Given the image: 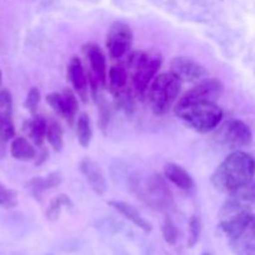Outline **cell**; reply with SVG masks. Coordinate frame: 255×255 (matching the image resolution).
Masks as SVG:
<instances>
[{"label":"cell","mask_w":255,"mask_h":255,"mask_svg":"<svg viewBox=\"0 0 255 255\" xmlns=\"http://www.w3.org/2000/svg\"><path fill=\"white\" fill-rule=\"evenodd\" d=\"M128 69L125 67V65L117 64L110 69L109 71V85L110 89L114 94H117L121 90L126 89L127 82H128Z\"/></svg>","instance_id":"obj_18"},{"label":"cell","mask_w":255,"mask_h":255,"mask_svg":"<svg viewBox=\"0 0 255 255\" xmlns=\"http://www.w3.org/2000/svg\"><path fill=\"white\" fill-rule=\"evenodd\" d=\"M16 196L12 191L0 183V206L4 208H12L16 206Z\"/></svg>","instance_id":"obj_28"},{"label":"cell","mask_w":255,"mask_h":255,"mask_svg":"<svg viewBox=\"0 0 255 255\" xmlns=\"http://www.w3.org/2000/svg\"><path fill=\"white\" fill-rule=\"evenodd\" d=\"M76 132H77V138H79L80 144L82 147H89L90 142L92 138V127H91V121H90L89 116L86 114L80 115L79 119H77L76 124Z\"/></svg>","instance_id":"obj_21"},{"label":"cell","mask_w":255,"mask_h":255,"mask_svg":"<svg viewBox=\"0 0 255 255\" xmlns=\"http://www.w3.org/2000/svg\"><path fill=\"white\" fill-rule=\"evenodd\" d=\"M229 198L233 199L242 208L252 212V209L255 208V179L229 194Z\"/></svg>","instance_id":"obj_16"},{"label":"cell","mask_w":255,"mask_h":255,"mask_svg":"<svg viewBox=\"0 0 255 255\" xmlns=\"http://www.w3.org/2000/svg\"><path fill=\"white\" fill-rule=\"evenodd\" d=\"M67 76H69V80L71 81L72 86L76 90V92L81 97L82 101L86 102L87 94H89V87H87V81H89L87 77L89 76H86V74H85L81 60L77 56L72 57L71 61L69 62V66H67Z\"/></svg>","instance_id":"obj_13"},{"label":"cell","mask_w":255,"mask_h":255,"mask_svg":"<svg viewBox=\"0 0 255 255\" xmlns=\"http://www.w3.org/2000/svg\"><path fill=\"white\" fill-rule=\"evenodd\" d=\"M61 182V177H60L59 173H52L50 176H47L46 178H35L31 181L32 189L35 192H42L47 188H54L57 184Z\"/></svg>","instance_id":"obj_23"},{"label":"cell","mask_w":255,"mask_h":255,"mask_svg":"<svg viewBox=\"0 0 255 255\" xmlns=\"http://www.w3.org/2000/svg\"><path fill=\"white\" fill-rule=\"evenodd\" d=\"M40 102V91L36 87H31L27 92L26 100H25V107L30 111H34Z\"/></svg>","instance_id":"obj_30"},{"label":"cell","mask_w":255,"mask_h":255,"mask_svg":"<svg viewBox=\"0 0 255 255\" xmlns=\"http://www.w3.org/2000/svg\"><path fill=\"white\" fill-rule=\"evenodd\" d=\"M162 233H163L164 241L168 244L173 246L176 244L177 239H178V228L176 227V224L173 223L171 218L166 217L163 222V226H162Z\"/></svg>","instance_id":"obj_26"},{"label":"cell","mask_w":255,"mask_h":255,"mask_svg":"<svg viewBox=\"0 0 255 255\" xmlns=\"http://www.w3.org/2000/svg\"><path fill=\"white\" fill-rule=\"evenodd\" d=\"M80 171L84 174L85 179L91 186L95 193L99 194V196H104L106 193L107 182L99 164L95 163L91 159L86 158L80 163Z\"/></svg>","instance_id":"obj_11"},{"label":"cell","mask_w":255,"mask_h":255,"mask_svg":"<svg viewBox=\"0 0 255 255\" xmlns=\"http://www.w3.org/2000/svg\"><path fill=\"white\" fill-rule=\"evenodd\" d=\"M181 91V80L174 74L157 75L147 89V100L156 115H164L171 110Z\"/></svg>","instance_id":"obj_3"},{"label":"cell","mask_w":255,"mask_h":255,"mask_svg":"<svg viewBox=\"0 0 255 255\" xmlns=\"http://www.w3.org/2000/svg\"><path fill=\"white\" fill-rule=\"evenodd\" d=\"M199 236H201V221L197 216H193L189 219V234H188V244L189 248H193L199 241Z\"/></svg>","instance_id":"obj_27"},{"label":"cell","mask_w":255,"mask_h":255,"mask_svg":"<svg viewBox=\"0 0 255 255\" xmlns=\"http://www.w3.org/2000/svg\"><path fill=\"white\" fill-rule=\"evenodd\" d=\"M217 129V128H216ZM218 143L233 151H239L243 147L248 146L253 138L251 127L239 120H229L224 122L214 134Z\"/></svg>","instance_id":"obj_6"},{"label":"cell","mask_w":255,"mask_h":255,"mask_svg":"<svg viewBox=\"0 0 255 255\" xmlns=\"http://www.w3.org/2000/svg\"><path fill=\"white\" fill-rule=\"evenodd\" d=\"M84 52L90 61L91 74L101 86H105L107 81V69H106V59L99 46L94 44H89L84 47Z\"/></svg>","instance_id":"obj_12"},{"label":"cell","mask_w":255,"mask_h":255,"mask_svg":"<svg viewBox=\"0 0 255 255\" xmlns=\"http://www.w3.org/2000/svg\"><path fill=\"white\" fill-rule=\"evenodd\" d=\"M224 86L221 80L218 79H204L199 81L189 91H187L181 99L178 104H191V102H202L209 101L216 102L223 94Z\"/></svg>","instance_id":"obj_9"},{"label":"cell","mask_w":255,"mask_h":255,"mask_svg":"<svg viewBox=\"0 0 255 255\" xmlns=\"http://www.w3.org/2000/svg\"><path fill=\"white\" fill-rule=\"evenodd\" d=\"M137 196L153 208H167L172 201L171 192L159 176H151L137 183Z\"/></svg>","instance_id":"obj_7"},{"label":"cell","mask_w":255,"mask_h":255,"mask_svg":"<svg viewBox=\"0 0 255 255\" xmlns=\"http://www.w3.org/2000/svg\"><path fill=\"white\" fill-rule=\"evenodd\" d=\"M24 128L27 136L34 141V143L37 146H41L44 139L46 138L47 132V122L45 121L44 117L35 116L34 119L25 124Z\"/></svg>","instance_id":"obj_17"},{"label":"cell","mask_w":255,"mask_h":255,"mask_svg":"<svg viewBox=\"0 0 255 255\" xmlns=\"http://www.w3.org/2000/svg\"><path fill=\"white\" fill-rule=\"evenodd\" d=\"M46 138L55 152L61 151L62 146H64V132H62V128L59 125V122L52 120V121L47 124Z\"/></svg>","instance_id":"obj_22"},{"label":"cell","mask_w":255,"mask_h":255,"mask_svg":"<svg viewBox=\"0 0 255 255\" xmlns=\"http://www.w3.org/2000/svg\"><path fill=\"white\" fill-rule=\"evenodd\" d=\"M10 152H11V156L17 161H31L36 156V151L32 144L24 137H17L12 141Z\"/></svg>","instance_id":"obj_19"},{"label":"cell","mask_w":255,"mask_h":255,"mask_svg":"<svg viewBox=\"0 0 255 255\" xmlns=\"http://www.w3.org/2000/svg\"><path fill=\"white\" fill-rule=\"evenodd\" d=\"M176 114L189 127L201 133L214 131L223 120V111L216 102L177 104Z\"/></svg>","instance_id":"obj_2"},{"label":"cell","mask_w":255,"mask_h":255,"mask_svg":"<svg viewBox=\"0 0 255 255\" xmlns=\"http://www.w3.org/2000/svg\"><path fill=\"white\" fill-rule=\"evenodd\" d=\"M77 112H79V101L76 99V95L70 89L64 90L61 92V114L60 116L72 122Z\"/></svg>","instance_id":"obj_20"},{"label":"cell","mask_w":255,"mask_h":255,"mask_svg":"<svg viewBox=\"0 0 255 255\" xmlns=\"http://www.w3.org/2000/svg\"><path fill=\"white\" fill-rule=\"evenodd\" d=\"M110 206L112 208L116 209L120 214L125 217L126 219H128L131 223H133L134 226L138 227L139 229H142L146 233H149L152 231V226L141 216L138 211L134 208L133 206L128 203H125V202H119V201H111L110 202Z\"/></svg>","instance_id":"obj_15"},{"label":"cell","mask_w":255,"mask_h":255,"mask_svg":"<svg viewBox=\"0 0 255 255\" xmlns=\"http://www.w3.org/2000/svg\"><path fill=\"white\" fill-rule=\"evenodd\" d=\"M15 134L14 124L11 121V116L0 112V139L1 141H9Z\"/></svg>","instance_id":"obj_25"},{"label":"cell","mask_w":255,"mask_h":255,"mask_svg":"<svg viewBox=\"0 0 255 255\" xmlns=\"http://www.w3.org/2000/svg\"><path fill=\"white\" fill-rule=\"evenodd\" d=\"M255 159L244 151H233L212 174V183L223 193H233L253 181Z\"/></svg>","instance_id":"obj_1"},{"label":"cell","mask_w":255,"mask_h":255,"mask_svg":"<svg viewBox=\"0 0 255 255\" xmlns=\"http://www.w3.org/2000/svg\"><path fill=\"white\" fill-rule=\"evenodd\" d=\"M46 102L52 107V110H54L57 115L61 114V94L54 92V94L47 95Z\"/></svg>","instance_id":"obj_31"},{"label":"cell","mask_w":255,"mask_h":255,"mask_svg":"<svg viewBox=\"0 0 255 255\" xmlns=\"http://www.w3.org/2000/svg\"><path fill=\"white\" fill-rule=\"evenodd\" d=\"M171 72L176 75L181 82H194L207 77V70L196 60L187 56H177L171 61Z\"/></svg>","instance_id":"obj_10"},{"label":"cell","mask_w":255,"mask_h":255,"mask_svg":"<svg viewBox=\"0 0 255 255\" xmlns=\"http://www.w3.org/2000/svg\"><path fill=\"white\" fill-rule=\"evenodd\" d=\"M223 232L229 239L232 251L237 255L255 254V214L248 213L241 217Z\"/></svg>","instance_id":"obj_5"},{"label":"cell","mask_w":255,"mask_h":255,"mask_svg":"<svg viewBox=\"0 0 255 255\" xmlns=\"http://www.w3.org/2000/svg\"><path fill=\"white\" fill-rule=\"evenodd\" d=\"M252 255H254V254H252Z\"/></svg>","instance_id":"obj_34"},{"label":"cell","mask_w":255,"mask_h":255,"mask_svg":"<svg viewBox=\"0 0 255 255\" xmlns=\"http://www.w3.org/2000/svg\"><path fill=\"white\" fill-rule=\"evenodd\" d=\"M62 206H71V201L67 196L61 194V196H57L54 201L50 204L49 209H47V218L50 221H56L60 216V211H61Z\"/></svg>","instance_id":"obj_24"},{"label":"cell","mask_w":255,"mask_h":255,"mask_svg":"<svg viewBox=\"0 0 255 255\" xmlns=\"http://www.w3.org/2000/svg\"><path fill=\"white\" fill-rule=\"evenodd\" d=\"M0 86H1V72H0Z\"/></svg>","instance_id":"obj_32"},{"label":"cell","mask_w":255,"mask_h":255,"mask_svg":"<svg viewBox=\"0 0 255 255\" xmlns=\"http://www.w3.org/2000/svg\"><path fill=\"white\" fill-rule=\"evenodd\" d=\"M0 112L11 116L12 114V99L9 90L1 89L0 90Z\"/></svg>","instance_id":"obj_29"},{"label":"cell","mask_w":255,"mask_h":255,"mask_svg":"<svg viewBox=\"0 0 255 255\" xmlns=\"http://www.w3.org/2000/svg\"><path fill=\"white\" fill-rule=\"evenodd\" d=\"M164 177L183 191H191L194 188V181L191 174L177 163H167L164 166Z\"/></svg>","instance_id":"obj_14"},{"label":"cell","mask_w":255,"mask_h":255,"mask_svg":"<svg viewBox=\"0 0 255 255\" xmlns=\"http://www.w3.org/2000/svg\"><path fill=\"white\" fill-rule=\"evenodd\" d=\"M133 41L131 27L122 21H115L107 32L106 46L112 59H121L129 51Z\"/></svg>","instance_id":"obj_8"},{"label":"cell","mask_w":255,"mask_h":255,"mask_svg":"<svg viewBox=\"0 0 255 255\" xmlns=\"http://www.w3.org/2000/svg\"><path fill=\"white\" fill-rule=\"evenodd\" d=\"M161 57L151 52H134L128 57V74L132 86L137 94H146L147 89L157 76Z\"/></svg>","instance_id":"obj_4"},{"label":"cell","mask_w":255,"mask_h":255,"mask_svg":"<svg viewBox=\"0 0 255 255\" xmlns=\"http://www.w3.org/2000/svg\"><path fill=\"white\" fill-rule=\"evenodd\" d=\"M202 255H211L209 253H204V254H202Z\"/></svg>","instance_id":"obj_33"}]
</instances>
